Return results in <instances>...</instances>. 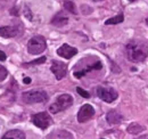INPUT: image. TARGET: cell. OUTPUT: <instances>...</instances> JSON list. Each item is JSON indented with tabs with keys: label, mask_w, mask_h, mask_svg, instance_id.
<instances>
[{
	"label": "cell",
	"mask_w": 148,
	"mask_h": 139,
	"mask_svg": "<svg viewBox=\"0 0 148 139\" xmlns=\"http://www.w3.org/2000/svg\"><path fill=\"white\" fill-rule=\"evenodd\" d=\"M97 95L98 97L106 102V103H113L116 98H117V92L113 89V88H104V87H98L97 88Z\"/></svg>",
	"instance_id": "cell-6"
},
{
	"label": "cell",
	"mask_w": 148,
	"mask_h": 139,
	"mask_svg": "<svg viewBox=\"0 0 148 139\" xmlns=\"http://www.w3.org/2000/svg\"><path fill=\"white\" fill-rule=\"evenodd\" d=\"M22 99L26 104H37V103H45L48 100V95L43 90H31L23 94Z\"/></svg>",
	"instance_id": "cell-2"
},
{
	"label": "cell",
	"mask_w": 148,
	"mask_h": 139,
	"mask_svg": "<svg viewBox=\"0 0 148 139\" xmlns=\"http://www.w3.org/2000/svg\"><path fill=\"white\" fill-rule=\"evenodd\" d=\"M46 59H47V58L43 56V57H40V58H38V59H34V61H32V62H30V63H24L22 66H23V67H29V66H33V65H39V64L45 63Z\"/></svg>",
	"instance_id": "cell-17"
},
{
	"label": "cell",
	"mask_w": 148,
	"mask_h": 139,
	"mask_svg": "<svg viewBox=\"0 0 148 139\" xmlns=\"http://www.w3.org/2000/svg\"><path fill=\"white\" fill-rule=\"evenodd\" d=\"M137 139H148V136H143V137H139Z\"/></svg>",
	"instance_id": "cell-24"
},
{
	"label": "cell",
	"mask_w": 148,
	"mask_h": 139,
	"mask_svg": "<svg viewBox=\"0 0 148 139\" xmlns=\"http://www.w3.org/2000/svg\"><path fill=\"white\" fill-rule=\"evenodd\" d=\"M124 21V16H123V14H120V15H117V16H115V17H112L110 19H107L106 22H105V24L106 25H111V24H119V23H122Z\"/></svg>",
	"instance_id": "cell-16"
},
{
	"label": "cell",
	"mask_w": 148,
	"mask_h": 139,
	"mask_svg": "<svg viewBox=\"0 0 148 139\" xmlns=\"http://www.w3.org/2000/svg\"><path fill=\"white\" fill-rule=\"evenodd\" d=\"M50 70L55 74L57 80H62L63 78H65V75L67 73V66H66V64H64L62 62H58V61H53Z\"/></svg>",
	"instance_id": "cell-8"
},
{
	"label": "cell",
	"mask_w": 148,
	"mask_h": 139,
	"mask_svg": "<svg viewBox=\"0 0 148 139\" xmlns=\"http://www.w3.org/2000/svg\"><path fill=\"white\" fill-rule=\"evenodd\" d=\"M106 120H107L108 123H111V124H119V123L122 122L123 116L119 112H116V111H111V112L107 113Z\"/></svg>",
	"instance_id": "cell-12"
},
{
	"label": "cell",
	"mask_w": 148,
	"mask_h": 139,
	"mask_svg": "<svg viewBox=\"0 0 148 139\" xmlns=\"http://www.w3.org/2000/svg\"><path fill=\"white\" fill-rule=\"evenodd\" d=\"M72 104H73V98H72L71 95H67V94L60 95V96L56 99L55 103L53 105H50L49 112L53 113V114L59 113V112H62V111L67 109Z\"/></svg>",
	"instance_id": "cell-3"
},
{
	"label": "cell",
	"mask_w": 148,
	"mask_h": 139,
	"mask_svg": "<svg viewBox=\"0 0 148 139\" xmlns=\"http://www.w3.org/2000/svg\"><path fill=\"white\" fill-rule=\"evenodd\" d=\"M2 139H25V133L21 130H9L3 135Z\"/></svg>",
	"instance_id": "cell-14"
},
{
	"label": "cell",
	"mask_w": 148,
	"mask_h": 139,
	"mask_svg": "<svg viewBox=\"0 0 148 139\" xmlns=\"http://www.w3.org/2000/svg\"><path fill=\"white\" fill-rule=\"evenodd\" d=\"M18 33L17 29L14 26H2L0 28V35L3 38H13L16 36Z\"/></svg>",
	"instance_id": "cell-13"
},
{
	"label": "cell",
	"mask_w": 148,
	"mask_h": 139,
	"mask_svg": "<svg viewBox=\"0 0 148 139\" xmlns=\"http://www.w3.org/2000/svg\"><path fill=\"white\" fill-rule=\"evenodd\" d=\"M7 74H8L7 70L5 69L3 66L0 65V81H3V80L7 78Z\"/></svg>",
	"instance_id": "cell-20"
},
{
	"label": "cell",
	"mask_w": 148,
	"mask_h": 139,
	"mask_svg": "<svg viewBox=\"0 0 148 139\" xmlns=\"http://www.w3.org/2000/svg\"><path fill=\"white\" fill-rule=\"evenodd\" d=\"M23 81H24V83H26V85H27V83H30V82H31V79H30V78H25Z\"/></svg>",
	"instance_id": "cell-23"
},
{
	"label": "cell",
	"mask_w": 148,
	"mask_h": 139,
	"mask_svg": "<svg viewBox=\"0 0 148 139\" xmlns=\"http://www.w3.org/2000/svg\"><path fill=\"white\" fill-rule=\"evenodd\" d=\"M10 14H12V15H18V13H17V9H16V8L12 9V10H10Z\"/></svg>",
	"instance_id": "cell-22"
},
{
	"label": "cell",
	"mask_w": 148,
	"mask_h": 139,
	"mask_svg": "<svg viewBox=\"0 0 148 139\" xmlns=\"http://www.w3.org/2000/svg\"><path fill=\"white\" fill-rule=\"evenodd\" d=\"M67 22H69V17H67L63 12H60V13L56 14L55 16L53 17V19H51V24H53V25H55V26H58V28L66 25V24H67Z\"/></svg>",
	"instance_id": "cell-11"
},
{
	"label": "cell",
	"mask_w": 148,
	"mask_h": 139,
	"mask_svg": "<svg viewBox=\"0 0 148 139\" xmlns=\"http://www.w3.org/2000/svg\"><path fill=\"white\" fill-rule=\"evenodd\" d=\"M125 52L130 62H143L148 56V45L144 41L132 40L125 46Z\"/></svg>",
	"instance_id": "cell-1"
},
{
	"label": "cell",
	"mask_w": 148,
	"mask_h": 139,
	"mask_svg": "<svg viewBox=\"0 0 148 139\" xmlns=\"http://www.w3.org/2000/svg\"><path fill=\"white\" fill-rule=\"evenodd\" d=\"M146 23H147V25H148V18L146 19Z\"/></svg>",
	"instance_id": "cell-25"
},
{
	"label": "cell",
	"mask_w": 148,
	"mask_h": 139,
	"mask_svg": "<svg viewBox=\"0 0 148 139\" xmlns=\"http://www.w3.org/2000/svg\"><path fill=\"white\" fill-rule=\"evenodd\" d=\"M93 115H95V109H93V107L91 105L86 104L80 108V111H79V113H77V121L80 122V123L87 122L88 120H90Z\"/></svg>",
	"instance_id": "cell-7"
},
{
	"label": "cell",
	"mask_w": 148,
	"mask_h": 139,
	"mask_svg": "<svg viewBox=\"0 0 148 139\" xmlns=\"http://www.w3.org/2000/svg\"><path fill=\"white\" fill-rule=\"evenodd\" d=\"M31 120L34 123V125H37L38 128H40L42 130L47 129L51 124V118L47 112H41V113L34 114L31 118Z\"/></svg>",
	"instance_id": "cell-5"
},
{
	"label": "cell",
	"mask_w": 148,
	"mask_h": 139,
	"mask_svg": "<svg viewBox=\"0 0 148 139\" xmlns=\"http://www.w3.org/2000/svg\"><path fill=\"white\" fill-rule=\"evenodd\" d=\"M130 1H134V0H130Z\"/></svg>",
	"instance_id": "cell-26"
},
{
	"label": "cell",
	"mask_w": 148,
	"mask_h": 139,
	"mask_svg": "<svg viewBox=\"0 0 148 139\" xmlns=\"http://www.w3.org/2000/svg\"><path fill=\"white\" fill-rule=\"evenodd\" d=\"M143 130H144V127H141V125L138 124V123H131L129 127H128V132H129V133H132V135H138V133H140Z\"/></svg>",
	"instance_id": "cell-15"
},
{
	"label": "cell",
	"mask_w": 148,
	"mask_h": 139,
	"mask_svg": "<svg viewBox=\"0 0 148 139\" xmlns=\"http://www.w3.org/2000/svg\"><path fill=\"white\" fill-rule=\"evenodd\" d=\"M57 54H58V56H60V57H64V58H66V59H70V58H72L73 56H75V55L77 54V49L65 43V45H63L60 48H58Z\"/></svg>",
	"instance_id": "cell-10"
},
{
	"label": "cell",
	"mask_w": 148,
	"mask_h": 139,
	"mask_svg": "<svg viewBox=\"0 0 148 139\" xmlns=\"http://www.w3.org/2000/svg\"><path fill=\"white\" fill-rule=\"evenodd\" d=\"M64 8H65L67 12L72 13V14H76V13H77V12H76V7H75L74 2H72V1H65V2H64Z\"/></svg>",
	"instance_id": "cell-18"
},
{
	"label": "cell",
	"mask_w": 148,
	"mask_h": 139,
	"mask_svg": "<svg viewBox=\"0 0 148 139\" xmlns=\"http://www.w3.org/2000/svg\"><path fill=\"white\" fill-rule=\"evenodd\" d=\"M76 91L80 94V96H82L83 98H89L90 97V94L88 92V91H86V90H83L82 88H80V87H77L76 88Z\"/></svg>",
	"instance_id": "cell-19"
},
{
	"label": "cell",
	"mask_w": 148,
	"mask_h": 139,
	"mask_svg": "<svg viewBox=\"0 0 148 139\" xmlns=\"http://www.w3.org/2000/svg\"><path fill=\"white\" fill-rule=\"evenodd\" d=\"M46 48H47V42L42 35H36L31 38L27 43V52L31 55H39L45 52Z\"/></svg>",
	"instance_id": "cell-4"
},
{
	"label": "cell",
	"mask_w": 148,
	"mask_h": 139,
	"mask_svg": "<svg viewBox=\"0 0 148 139\" xmlns=\"http://www.w3.org/2000/svg\"><path fill=\"white\" fill-rule=\"evenodd\" d=\"M101 67H103V64H101L100 61H93L92 63L87 64L86 67H81L79 71H75V72H74V76H75L76 79H80V78H82L83 75H86L88 72L93 71V70H100Z\"/></svg>",
	"instance_id": "cell-9"
},
{
	"label": "cell",
	"mask_w": 148,
	"mask_h": 139,
	"mask_svg": "<svg viewBox=\"0 0 148 139\" xmlns=\"http://www.w3.org/2000/svg\"><path fill=\"white\" fill-rule=\"evenodd\" d=\"M3 61H6V54L0 50V62H3Z\"/></svg>",
	"instance_id": "cell-21"
}]
</instances>
